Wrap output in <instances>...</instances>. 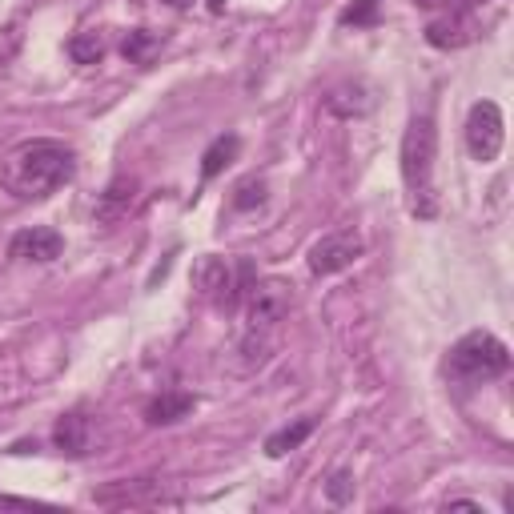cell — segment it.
<instances>
[{
	"mask_svg": "<svg viewBox=\"0 0 514 514\" xmlns=\"http://www.w3.org/2000/svg\"><path fill=\"white\" fill-rule=\"evenodd\" d=\"M73 173H77L73 145L41 137V141H25L21 149L9 153L0 181H5V193H13L17 201H45L57 189H65L73 181Z\"/></svg>",
	"mask_w": 514,
	"mask_h": 514,
	"instance_id": "1",
	"label": "cell"
},
{
	"mask_svg": "<svg viewBox=\"0 0 514 514\" xmlns=\"http://www.w3.org/2000/svg\"><path fill=\"white\" fill-rule=\"evenodd\" d=\"M434 157H438V129L430 117H414L402 137V181L410 197V213L418 221H430L438 213L434 193Z\"/></svg>",
	"mask_w": 514,
	"mask_h": 514,
	"instance_id": "2",
	"label": "cell"
},
{
	"mask_svg": "<svg viewBox=\"0 0 514 514\" xmlns=\"http://www.w3.org/2000/svg\"><path fill=\"white\" fill-rule=\"evenodd\" d=\"M510 370V350L502 338H494L490 330H470L462 334L446 362H442V374L454 382V386H486L494 378H502Z\"/></svg>",
	"mask_w": 514,
	"mask_h": 514,
	"instance_id": "3",
	"label": "cell"
},
{
	"mask_svg": "<svg viewBox=\"0 0 514 514\" xmlns=\"http://www.w3.org/2000/svg\"><path fill=\"white\" fill-rule=\"evenodd\" d=\"M249 322H245V342L241 350L249 354V362H266L270 358V346H274V330L286 322L290 306H294V294L282 278H266V282H253L249 294Z\"/></svg>",
	"mask_w": 514,
	"mask_h": 514,
	"instance_id": "4",
	"label": "cell"
},
{
	"mask_svg": "<svg viewBox=\"0 0 514 514\" xmlns=\"http://www.w3.org/2000/svg\"><path fill=\"white\" fill-rule=\"evenodd\" d=\"M193 286L205 302H213L217 310H237L253 286V270L249 262H229V257H217V253H205L197 257L193 266Z\"/></svg>",
	"mask_w": 514,
	"mask_h": 514,
	"instance_id": "5",
	"label": "cell"
},
{
	"mask_svg": "<svg viewBox=\"0 0 514 514\" xmlns=\"http://www.w3.org/2000/svg\"><path fill=\"white\" fill-rule=\"evenodd\" d=\"M502 141H506L502 109L494 101L470 105V117H466V149H470V157L482 161V165H490V161H498Z\"/></svg>",
	"mask_w": 514,
	"mask_h": 514,
	"instance_id": "6",
	"label": "cell"
},
{
	"mask_svg": "<svg viewBox=\"0 0 514 514\" xmlns=\"http://www.w3.org/2000/svg\"><path fill=\"white\" fill-rule=\"evenodd\" d=\"M362 249H366V241H362L358 229H334V233H326V237H318L310 245V270L318 278L342 274V270H350L358 262Z\"/></svg>",
	"mask_w": 514,
	"mask_h": 514,
	"instance_id": "7",
	"label": "cell"
},
{
	"mask_svg": "<svg viewBox=\"0 0 514 514\" xmlns=\"http://www.w3.org/2000/svg\"><path fill=\"white\" fill-rule=\"evenodd\" d=\"M61 249H65V237L49 225H29V229L13 233V241H9V257H17V262H37V266L57 262Z\"/></svg>",
	"mask_w": 514,
	"mask_h": 514,
	"instance_id": "8",
	"label": "cell"
},
{
	"mask_svg": "<svg viewBox=\"0 0 514 514\" xmlns=\"http://www.w3.org/2000/svg\"><path fill=\"white\" fill-rule=\"evenodd\" d=\"M89 442H93V418L85 410H69L57 418V430H53V446L69 458H85L89 454Z\"/></svg>",
	"mask_w": 514,
	"mask_h": 514,
	"instance_id": "9",
	"label": "cell"
},
{
	"mask_svg": "<svg viewBox=\"0 0 514 514\" xmlns=\"http://www.w3.org/2000/svg\"><path fill=\"white\" fill-rule=\"evenodd\" d=\"M193 406H197V398H193L189 390H161V394L145 406V422H149V426H173V422L189 418Z\"/></svg>",
	"mask_w": 514,
	"mask_h": 514,
	"instance_id": "10",
	"label": "cell"
},
{
	"mask_svg": "<svg viewBox=\"0 0 514 514\" xmlns=\"http://www.w3.org/2000/svg\"><path fill=\"white\" fill-rule=\"evenodd\" d=\"M101 506H153V502H161V494H157V482H149V478H133V482H113L109 490H101V494H93Z\"/></svg>",
	"mask_w": 514,
	"mask_h": 514,
	"instance_id": "11",
	"label": "cell"
},
{
	"mask_svg": "<svg viewBox=\"0 0 514 514\" xmlns=\"http://www.w3.org/2000/svg\"><path fill=\"white\" fill-rule=\"evenodd\" d=\"M133 201H137V177H117V181L101 193V201H97V221L113 225V221L129 217Z\"/></svg>",
	"mask_w": 514,
	"mask_h": 514,
	"instance_id": "12",
	"label": "cell"
},
{
	"mask_svg": "<svg viewBox=\"0 0 514 514\" xmlns=\"http://www.w3.org/2000/svg\"><path fill=\"white\" fill-rule=\"evenodd\" d=\"M314 418H298V422H290V426H282V430H274L270 438H266V454L270 458H286L290 450H298L310 434H314Z\"/></svg>",
	"mask_w": 514,
	"mask_h": 514,
	"instance_id": "13",
	"label": "cell"
},
{
	"mask_svg": "<svg viewBox=\"0 0 514 514\" xmlns=\"http://www.w3.org/2000/svg\"><path fill=\"white\" fill-rule=\"evenodd\" d=\"M426 41L434 49H458L470 41V25L462 17H442V21H430L426 25Z\"/></svg>",
	"mask_w": 514,
	"mask_h": 514,
	"instance_id": "14",
	"label": "cell"
},
{
	"mask_svg": "<svg viewBox=\"0 0 514 514\" xmlns=\"http://www.w3.org/2000/svg\"><path fill=\"white\" fill-rule=\"evenodd\" d=\"M237 149H241V141H237V133H225V137H217L205 153H201V177L205 181H213L233 157H237Z\"/></svg>",
	"mask_w": 514,
	"mask_h": 514,
	"instance_id": "15",
	"label": "cell"
},
{
	"mask_svg": "<svg viewBox=\"0 0 514 514\" xmlns=\"http://www.w3.org/2000/svg\"><path fill=\"white\" fill-rule=\"evenodd\" d=\"M105 53H109V45H105V37H101L97 29L77 33V37L69 41V57H73L77 65H101V61H105Z\"/></svg>",
	"mask_w": 514,
	"mask_h": 514,
	"instance_id": "16",
	"label": "cell"
},
{
	"mask_svg": "<svg viewBox=\"0 0 514 514\" xmlns=\"http://www.w3.org/2000/svg\"><path fill=\"white\" fill-rule=\"evenodd\" d=\"M233 209L249 213V209H262L266 205V177H245L233 185V197H229Z\"/></svg>",
	"mask_w": 514,
	"mask_h": 514,
	"instance_id": "17",
	"label": "cell"
},
{
	"mask_svg": "<svg viewBox=\"0 0 514 514\" xmlns=\"http://www.w3.org/2000/svg\"><path fill=\"white\" fill-rule=\"evenodd\" d=\"M161 45V37L157 33H149V29H133L125 41H121V53H125V61H133V65H145L149 57H153V49Z\"/></svg>",
	"mask_w": 514,
	"mask_h": 514,
	"instance_id": "18",
	"label": "cell"
},
{
	"mask_svg": "<svg viewBox=\"0 0 514 514\" xmlns=\"http://www.w3.org/2000/svg\"><path fill=\"white\" fill-rule=\"evenodd\" d=\"M378 5H382V0H354V5L338 21L346 29H370V25H378Z\"/></svg>",
	"mask_w": 514,
	"mask_h": 514,
	"instance_id": "19",
	"label": "cell"
},
{
	"mask_svg": "<svg viewBox=\"0 0 514 514\" xmlns=\"http://www.w3.org/2000/svg\"><path fill=\"white\" fill-rule=\"evenodd\" d=\"M326 494H330V502L346 506V502L354 498V474H350V470H338V474H330V482H326Z\"/></svg>",
	"mask_w": 514,
	"mask_h": 514,
	"instance_id": "20",
	"label": "cell"
},
{
	"mask_svg": "<svg viewBox=\"0 0 514 514\" xmlns=\"http://www.w3.org/2000/svg\"><path fill=\"white\" fill-rule=\"evenodd\" d=\"M446 510H482V506H478L474 498H450V502H446Z\"/></svg>",
	"mask_w": 514,
	"mask_h": 514,
	"instance_id": "21",
	"label": "cell"
},
{
	"mask_svg": "<svg viewBox=\"0 0 514 514\" xmlns=\"http://www.w3.org/2000/svg\"><path fill=\"white\" fill-rule=\"evenodd\" d=\"M165 5H169V9H189L193 0H165Z\"/></svg>",
	"mask_w": 514,
	"mask_h": 514,
	"instance_id": "22",
	"label": "cell"
},
{
	"mask_svg": "<svg viewBox=\"0 0 514 514\" xmlns=\"http://www.w3.org/2000/svg\"><path fill=\"white\" fill-rule=\"evenodd\" d=\"M414 5H422V9H430V5H446V0H414Z\"/></svg>",
	"mask_w": 514,
	"mask_h": 514,
	"instance_id": "23",
	"label": "cell"
},
{
	"mask_svg": "<svg viewBox=\"0 0 514 514\" xmlns=\"http://www.w3.org/2000/svg\"><path fill=\"white\" fill-rule=\"evenodd\" d=\"M209 9H213V13H221V9H225V0H209Z\"/></svg>",
	"mask_w": 514,
	"mask_h": 514,
	"instance_id": "24",
	"label": "cell"
}]
</instances>
